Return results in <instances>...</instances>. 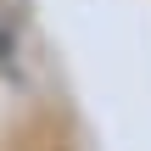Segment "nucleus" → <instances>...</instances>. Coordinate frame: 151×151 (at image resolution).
<instances>
[{"label": "nucleus", "mask_w": 151, "mask_h": 151, "mask_svg": "<svg viewBox=\"0 0 151 151\" xmlns=\"http://www.w3.org/2000/svg\"><path fill=\"white\" fill-rule=\"evenodd\" d=\"M17 50H22V28H17V11L0 0V73L17 67Z\"/></svg>", "instance_id": "nucleus-1"}]
</instances>
